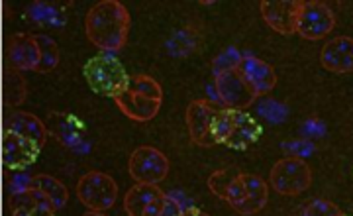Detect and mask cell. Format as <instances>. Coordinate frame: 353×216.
Masks as SVG:
<instances>
[{"label": "cell", "mask_w": 353, "mask_h": 216, "mask_svg": "<svg viewBox=\"0 0 353 216\" xmlns=\"http://www.w3.org/2000/svg\"><path fill=\"white\" fill-rule=\"evenodd\" d=\"M132 18L120 0L97 2L85 18L87 39L102 51H120L128 43Z\"/></svg>", "instance_id": "obj_1"}, {"label": "cell", "mask_w": 353, "mask_h": 216, "mask_svg": "<svg viewBox=\"0 0 353 216\" xmlns=\"http://www.w3.org/2000/svg\"><path fill=\"white\" fill-rule=\"evenodd\" d=\"M116 106L124 116L134 122H150L159 115L163 104V89L150 75H132L128 79L126 89L116 99Z\"/></svg>", "instance_id": "obj_2"}, {"label": "cell", "mask_w": 353, "mask_h": 216, "mask_svg": "<svg viewBox=\"0 0 353 216\" xmlns=\"http://www.w3.org/2000/svg\"><path fill=\"white\" fill-rule=\"evenodd\" d=\"M263 128L245 110L238 108H220L216 115L212 136L216 146H226L230 150L243 152L261 138Z\"/></svg>", "instance_id": "obj_3"}, {"label": "cell", "mask_w": 353, "mask_h": 216, "mask_svg": "<svg viewBox=\"0 0 353 216\" xmlns=\"http://www.w3.org/2000/svg\"><path fill=\"white\" fill-rule=\"evenodd\" d=\"M83 73L90 90H94L101 97H108L112 101L126 89L128 79H130L120 59L110 53H101V55L90 57L83 67Z\"/></svg>", "instance_id": "obj_4"}, {"label": "cell", "mask_w": 353, "mask_h": 216, "mask_svg": "<svg viewBox=\"0 0 353 216\" xmlns=\"http://www.w3.org/2000/svg\"><path fill=\"white\" fill-rule=\"evenodd\" d=\"M238 215L253 216L261 213L269 201V183L253 173H238L224 199Z\"/></svg>", "instance_id": "obj_5"}, {"label": "cell", "mask_w": 353, "mask_h": 216, "mask_svg": "<svg viewBox=\"0 0 353 216\" xmlns=\"http://www.w3.org/2000/svg\"><path fill=\"white\" fill-rule=\"evenodd\" d=\"M310 185H312V169L303 157L296 155L279 159L269 173V187L285 197L303 195L306 189H310Z\"/></svg>", "instance_id": "obj_6"}, {"label": "cell", "mask_w": 353, "mask_h": 216, "mask_svg": "<svg viewBox=\"0 0 353 216\" xmlns=\"http://www.w3.org/2000/svg\"><path fill=\"white\" fill-rule=\"evenodd\" d=\"M77 197L88 210L106 213L118 201V183L108 173L88 171L77 183Z\"/></svg>", "instance_id": "obj_7"}, {"label": "cell", "mask_w": 353, "mask_h": 216, "mask_svg": "<svg viewBox=\"0 0 353 216\" xmlns=\"http://www.w3.org/2000/svg\"><path fill=\"white\" fill-rule=\"evenodd\" d=\"M334 28H336V14L326 2L301 0V10L296 20V34L301 38L318 41L328 38Z\"/></svg>", "instance_id": "obj_8"}, {"label": "cell", "mask_w": 353, "mask_h": 216, "mask_svg": "<svg viewBox=\"0 0 353 216\" xmlns=\"http://www.w3.org/2000/svg\"><path fill=\"white\" fill-rule=\"evenodd\" d=\"M128 171L136 183L157 185L169 175V159L153 146H139L130 155Z\"/></svg>", "instance_id": "obj_9"}, {"label": "cell", "mask_w": 353, "mask_h": 216, "mask_svg": "<svg viewBox=\"0 0 353 216\" xmlns=\"http://www.w3.org/2000/svg\"><path fill=\"white\" fill-rule=\"evenodd\" d=\"M218 106L212 101L199 99L192 101L187 106V128L192 144L202 146V148H212L216 146L214 136H212V126H214Z\"/></svg>", "instance_id": "obj_10"}, {"label": "cell", "mask_w": 353, "mask_h": 216, "mask_svg": "<svg viewBox=\"0 0 353 216\" xmlns=\"http://www.w3.org/2000/svg\"><path fill=\"white\" fill-rule=\"evenodd\" d=\"M236 71L243 79V83L248 85V89L252 90L255 97H263L269 95L271 90L277 87V73L275 67L269 65L259 57L245 55L236 61Z\"/></svg>", "instance_id": "obj_11"}, {"label": "cell", "mask_w": 353, "mask_h": 216, "mask_svg": "<svg viewBox=\"0 0 353 216\" xmlns=\"http://www.w3.org/2000/svg\"><path fill=\"white\" fill-rule=\"evenodd\" d=\"M39 153H41V146H38L36 141L28 140L24 136L4 130L2 136V161L4 167L10 171H22L28 169L30 166H34L38 161Z\"/></svg>", "instance_id": "obj_12"}, {"label": "cell", "mask_w": 353, "mask_h": 216, "mask_svg": "<svg viewBox=\"0 0 353 216\" xmlns=\"http://www.w3.org/2000/svg\"><path fill=\"white\" fill-rule=\"evenodd\" d=\"M214 87L220 101L226 104V108H238L245 110L257 97L252 90L248 89V85L243 83V79L238 75L236 65L226 67L222 71H216Z\"/></svg>", "instance_id": "obj_13"}, {"label": "cell", "mask_w": 353, "mask_h": 216, "mask_svg": "<svg viewBox=\"0 0 353 216\" xmlns=\"http://www.w3.org/2000/svg\"><path fill=\"white\" fill-rule=\"evenodd\" d=\"M165 201L167 195L157 185L136 183L124 197V210L128 216H161Z\"/></svg>", "instance_id": "obj_14"}, {"label": "cell", "mask_w": 353, "mask_h": 216, "mask_svg": "<svg viewBox=\"0 0 353 216\" xmlns=\"http://www.w3.org/2000/svg\"><path fill=\"white\" fill-rule=\"evenodd\" d=\"M259 8L263 20L271 30H275L281 36L296 34L301 0H263Z\"/></svg>", "instance_id": "obj_15"}, {"label": "cell", "mask_w": 353, "mask_h": 216, "mask_svg": "<svg viewBox=\"0 0 353 216\" xmlns=\"http://www.w3.org/2000/svg\"><path fill=\"white\" fill-rule=\"evenodd\" d=\"M320 63L330 73H353V38L338 36L326 41L320 51Z\"/></svg>", "instance_id": "obj_16"}, {"label": "cell", "mask_w": 353, "mask_h": 216, "mask_svg": "<svg viewBox=\"0 0 353 216\" xmlns=\"http://www.w3.org/2000/svg\"><path fill=\"white\" fill-rule=\"evenodd\" d=\"M8 61L18 71H36L41 61V50L36 36L14 34L8 41Z\"/></svg>", "instance_id": "obj_17"}, {"label": "cell", "mask_w": 353, "mask_h": 216, "mask_svg": "<svg viewBox=\"0 0 353 216\" xmlns=\"http://www.w3.org/2000/svg\"><path fill=\"white\" fill-rule=\"evenodd\" d=\"M57 208L43 193L36 189H18L10 199L12 216H57Z\"/></svg>", "instance_id": "obj_18"}, {"label": "cell", "mask_w": 353, "mask_h": 216, "mask_svg": "<svg viewBox=\"0 0 353 216\" xmlns=\"http://www.w3.org/2000/svg\"><path fill=\"white\" fill-rule=\"evenodd\" d=\"M4 130H10V132H16L20 136H24L28 140L36 141L38 146H46L48 141V126L43 120H39L38 116L32 115V112H14V115L8 116V122H6V128Z\"/></svg>", "instance_id": "obj_19"}, {"label": "cell", "mask_w": 353, "mask_h": 216, "mask_svg": "<svg viewBox=\"0 0 353 216\" xmlns=\"http://www.w3.org/2000/svg\"><path fill=\"white\" fill-rule=\"evenodd\" d=\"M28 187L43 193L51 203L55 204L57 210H61L65 204H67V201H69V191H67V187L63 185V181L55 179L53 175H46V173L32 175L30 181H28Z\"/></svg>", "instance_id": "obj_20"}, {"label": "cell", "mask_w": 353, "mask_h": 216, "mask_svg": "<svg viewBox=\"0 0 353 216\" xmlns=\"http://www.w3.org/2000/svg\"><path fill=\"white\" fill-rule=\"evenodd\" d=\"M51 132L57 136V140L63 146H75L83 136V124L81 120L71 115H51Z\"/></svg>", "instance_id": "obj_21"}, {"label": "cell", "mask_w": 353, "mask_h": 216, "mask_svg": "<svg viewBox=\"0 0 353 216\" xmlns=\"http://www.w3.org/2000/svg\"><path fill=\"white\" fill-rule=\"evenodd\" d=\"M39 43V50H41V61H39L36 73H51L53 69H57L59 65V48H57V41L50 36H36Z\"/></svg>", "instance_id": "obj_22"}, {"label": "cell", "mask_w": 353, "mask_h": 216, "mask_svg": "<svg viewBox=\"0 0 353 216\" xmlns=\"http://www.w3.org/2000/svg\"><path fill=\"white\" fill-rule=\"evenodd\" d=\"M240 171H234V169H220V171H216L212 177L208 179V189L218 195L220 199H226V193L230 189V185H232V181L236 179Z\"/></svg>", "instance_id": "obj_23"}, {"label": "cell", "mask_w": 353, "mask_h": 216, "mask_svg": "<svg viewBox=\"0 0 353 216\" xmlns=\"http://www.w3.org/2000/svg\"><path fill=\"white\" fill-rule=\"evenodd\" d=\"M341 210L336 203L328 199H314L306 204L303 216H340Z\"/></svg>", "instance_id": "obj_24"}, {"label": "cell", "mask_w": 353, "mask_h": 216, "mask_svg": "<svg viewBox=\"0 0 353 216\" xmlns=\"http://www.w3.org/2000/svg\"><path fill=\"white\" fill-rule=\"evenodd\" d=\"M161 216H183V208H181L179 201H175L173 197H167Z\"/></svg>", "instance_id": "obj_25"}, {"label": "cell", "mask_w": 353, "mask_h": 216, "mask_svg": "<svg viewBox=\"0 0 353 216\" xmlns=\"http://www.w3.org/2000/svg\"><path fill=\"white\" fill-rule=\"evenodd\" d=\"M183 216H210L208 213H204L201 208H196V206H189V208H185L183 210Z\"/></svg>", "instance_id": "obj_26"}, {"label": "cell", "mask_w": 353, "mask_h": 216, "mask_svg": "<svg viewBox=\"0 0 353 216\" xmlns=\"http://www.w3.org/2000/svg\"><path fill=\"white\" fill-rule=\"evenodd\" d=\"M83 216H106L104 213H94V210H87Z\"/></svg>", "instance_id": "obj_27"}, {"label": "cell", "mask_w": 353, "mask_h": 216, "mask_svg": "<svg viewBox=\"0 0 353 216\" xmlns=\"http://www.w3.org/2000/svg\"><path fill=\"white\" fill-rule=\"evenodd\" d=\"M340 216H350V215H345V213H341V215Z\"/></svg>", "instance_id": "obj_28"}]
</instances>
